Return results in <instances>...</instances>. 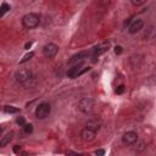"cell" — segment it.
<instances>
[{"label":"cell","mask_w":156,"mask_h":156,"mask_svg":"<svg viewBox=\"0 0 156 156\" xmlns=\"http://www.w3.org/2000/svg\"><path fill=\"white\" fill-rule=\"evenodd\" d=\"M21 23L26 29H34L40 23V15L35 12L26 13L21 20Z\"/></svg>","instance_id":"obj_1"},{"label":"cell","mask_w":156,"mask_h":156,"mask_svg":"<svg viewBox=\"0 0 156 156\" xmlns=\"http://www.w3.org/2000/svg\"><path fill=\"white\" fill-rule=\"evenodd\" d=\"M33 78V72L29 68H21L15 73V79L20 84H24Z\"/></svg>","instance_id":"obj_2"},{"label":"cell","mask_w":156,"mask_h":156,"mask_svg":"<svg viewBox=\"0 0 156 156\" xmlns=\"http://www.w3.org/2000/svg\"><path fill=\"white\" fill-rule=\"evenodd\" d=\"M94 105L95 102L91 98H82L78 101V110L82 113H90L94 108Z\"/></svg>","instance_id":"obj_3"},{"label":"cell","mask_w":156,"mask_h":156,"mask_svg":"<svg viewBox=\"0 0 156 156\" xmlns=\"http://www.w3.org/2000/svg\"><path fill=\"white\" fill-rule=\"evenodd\" d=\"M50 112H51V106H50V104H49V102H41V104H39V105L37 106L34 115H35V117H37L38 119H45V118L50 115Z\"/></svg>","instance_id":"obj_4"},{"label":"cell","mask_w":156,"mask_h":156,"mask_svg":"<svg viewBox=\"0 0 156 156\" xmlns=\"http://www.w3.org/2000/svg\"><path fill=\"white\" fill-rule=\"evenodd\" d=\"M58 45H56L55 43H48L44 45L43 48V55L46 57V58H54L57 52H58Z\"/></svg>","instance_id":"obj_5"},{"label":"cell","mask_w":156,"mask_h":156,"mask_svg":"<svg viewBox=\"0 0 156 156\" xmlns=\"http://www.w3.org/2000/svg\"><path fill=\"white\" fill-rule=\"evenodd\" d=\"M138 141V133L134 130H128L122 135V143L127 146H130Z\"/></svg>","instance_id":"obj_6"},{"label":"cell","mask_w":156,"mask_h":156,"mask_svg":"<svg viewBox=\"0 0 156 156\" xmlns=\"http://www.w3.org/2000/svg\"><path fill=\"white\" fill-rule=\"evenodd\" d=\"M90 55L89 51H80L76 55H73L69 60H68V66H73V65H77V63H80V62H84L85 58H88V56Z\"/></svg>","instance_id":"obj_7"},{"label":"cell","mask_w":156,"mask_h":156,"mask_svg":"<svg viewBox=\"0 0 156 156\" xmlns=\"http://www.w3.org/2000/svg\"><path fill=\"white\" fill-rule=\"evenodd\" d=\"M79 136H80V139H82L84 143H90V141H93V140L95 139L96 132H94V130H91V129H89V128H84V129L80 130Z\"/></svg>","instance_id":"obj_8"},{"label":"cell","mask_w":156,"mask_h":156,"mask_svg":"<svg viewBox=\"0 0 156 156\" xmlns=\"http://www.w3.org/2000/svg\"><path fill=\"white\" fill-rule=\"evenodd\" d=\"M108 46H110V43H108V41H104V43L99 44L98 46L93 48V50H91V57L95 60L98 56H100L101 54H104V52L108 49Z\"/></svg>","instance_id":"obj_9"},{"label":"cell","mask_w":156,"mask_h":156,"mask_svg":"<svg viewBox=\"0 0 156 156\" xmlns=\"http://www.w3.org/2000/svg\"><path fill=\"white\" fill-rule=\"evenodd\" d=\"M143 27H144V21L140 18H136L129 24L128 32H129V34H136L138 32H140L143 29Z\"/></svg>","instance_id":"obj_10"},{"label":"cell","mask_w":156,"mask_h":156,"mask_svg":"<svg viewBox=\"0 0 156 156\" xmlns=\"http://www.w3.org/2000/svg\"><path fill=\"white\" fill-rule=\"evenodd\" d=\"M101 119L100 118H98V117H91L88 122H87V126H85V128H89V129H91V130H94V132H98L99 129H100V127H101Z\"/></svg>","instance_id":"obj_11"},{"label":"cell","mask_w":156,"mask_h":156,"mask_svg":"<svg viewBox=\"0 0 156 156\" xmlns=\"http://www.w3.org/2000/svg\"><path fill=\"white\" fill-rule=\"evenodd\" d=\"M133 145H135V146H134V151H135V152H143L144 150H146V144H145L144 141H136V143L133 144Z\"/></svg>","instance_id":"obj_12"},{"label":"cell","mask_w":156,"mask_h":156,"mask_svg":"<svg viewBox=\"0 0 156 156\" xmlns=\"http://www.w3.org/2000/svg\"><path fill=\"white\" fill-rule=\"evenodd\" d=\"M11 139H12V133H10V134H7V135L2 136V138L0 139V147L6 146V145H7V144L11 141Z\"/></svg>","instance_id":"obj_13"},{"label":"cell","mask_w":156,"mask_h":156,"mask_svg":"<svg viewBox=\"0 0 156 156\" xmlns=\"http://www.w3.org/2000/svg\"><path fill=\"white\" fill-rule=\"evenodd\" d=\"M9 10H10V5L7 2H2L1 6H0V17H2Z\"/></svg>","instance_id":"obj_14"},{"label":"cell","mask_w":156,"mask_h":156,"mask_svg":"<svg viewBox=\"0 0 156 156\" xmlns=\"http://www.w3.org/2000/svg\"><path fill=\"white\" fill-rule=\"evenodd\" d=\"M4 111L6 112V113H17L18 111H20V108L18 107H15V106H5L4 107Z\"/></svg>","instance_id":"obj_15"},{"label":"cell","mask_w":156,"mask_h":156,"mask_svg":"<svg viewBox=\"0 0 156 156\" xmlns=\"http://www.w3.org/2000/svg\"><path fill=\"white\" fill-rule=\"evenodd\" d=\"M33 56H34V52H33V51L28 52L27 55H24V56H23V58H22V60H20V63H24V62H27V61H28V60H30Z\"/></svg>","instance_id":"obj_16"},{"label":"cell","mask_w":156,"mask_h":156,"mask_svg":"<svg viewBox=\"0 0 156 156\" xmlns=\"http://www.w3.org/2000/svg\"><path fill=\"white\" fill-rule=\"evenodd\" d=\"M23 130H24V133H26V134H30V133L33 132V126H32L30 123H29V124H27V123H26V124L23 126Z\"/></svg>","instance_id":"obj_17"},{"label":"cell","mask_w":156,"mask_h":156,"mask_svg":"<svg viewBox=\"0 0 156 156\" xmlns=\"http://www.w3.org/2000/svg\"><path fill=\"white\" fill-rule=\"evenodd\" d=\"M124 90H126L124 85H118L115 91H116V94H122V93H124Z\"/></svg>","instance_id":"obj_18"},{"label":"cell","mask_w":156,"mask_h":156,"mask_svg":"<svg viewBox=\"0 0 156 156\" xmlns=\"http://www.w3.org/2000/svg\"><path fill=\"white\" fill-rule=\"evenodd\" d=\"M16 122H17L20 126H22V127L26 124V121H24V118H23V117H18V118L16 119Z\"/></svg>","instance_id":"obj_19"},{"label":"cell","mask_w":156,"mask_h":156,"mask_svg":"<svg viewBox=\"0 0 156 156\" xmlns=\"http://www.w3.org/2000/svg\"><path fill=\"white\" fill-rule=\"evenodd\" d=\"M145 1L144 0H141V1H135V0H132V4L134 5V6H140V5H143Z\"/></svg>","instance_id":"obj_20"},{"label":"cell","mask_w":156,"mask_h":156,"mask_svg":"<svg viewBox=\"0 0 156 156\" xmlns=\"http://www.w3.org/2000/svg\"><path fill=\"white\" fill-rule=\"evenodd\" d=\"M95 154H96V156H104V155H105V150L99 149V150H96V151H95Z\"/></svg>","instance_id":"obj_21"},{"label":"cell","mask_w":156,"mask_h":156,"mask_svg":"<svg viewBox=\"0 0 156 156\" xmlns=\"http://www.w3.org/2000/svg\"><path fill=\"white\" fill-rule=\"evenodd\" d=\"M121 52H122V46H116L115 48V54L116 55H119Z\"/></svg>","instance_id":"obj_22"},{"label":"cell","mask_w":156,"mask_h":156,"mask_svg":"<svg viewBox=\"0 0 156 156\" xmlns=\"http://www.w3.org/2000/svg\"><path fill=\"white\" fill-rule=\"evenodd\" d=\"M67 156H78V154L72 152V151H68V152H67Z\"/></svg>","instance_id":"obj_23"},{"label":"cell","mask_w":156,"mask_h":156,"mask_svg":"<svg viewBox=\"0 0 156 156\" xmlns=\"http://www.w3.org/2000/svg\"><path fill=\"white\" fill-rule=\"evenodd\" d=\"M30 46H32V43H30V41H29V43H27V44H26V45H24V49H26V50H28V49H29V48H30Z\"/></svg>","instance_id":"obj_24"},{"label":"cell","mask_w":156,"mask_h":156,"mask_svg":"<svg viewBox=\"0 0 156 156\" xmlns=\"http://www.w3.org/2000/svg\"><path fill=\"white\" fill-rule=\"evenodd\" d=\"M18 149H20V146H17V145H16V147L13 149V151H15V152H17V151H18Z\"/></svg>","instance_id":"obj_25"},{"label":"cell","mask_w":156,"mask_h":156,"mask_svg":"<svg viewBox=\"0 0 156 156\" xmlns=\"http://www.w3.org/2000/svg\"><path fill=\"white\" fill-rule=\"evenodd\" d=\"M1 135H2V128L0 127V138H1Z\"/></svg>","instance_id":"obj_26"}]
</instances>
